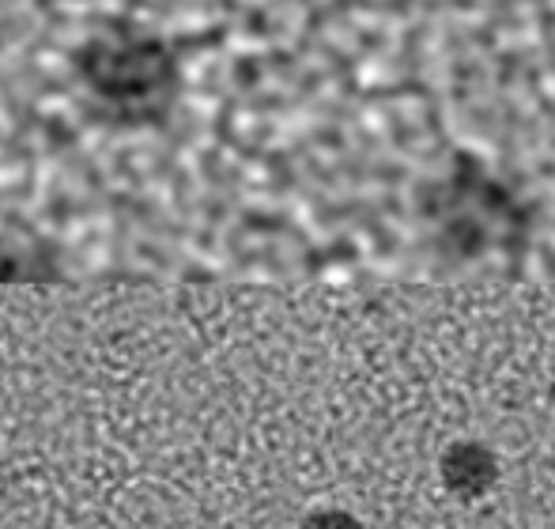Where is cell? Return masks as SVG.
Listing matches in <instances>:
<instances>
[{
  "label": "cell",
  "mask_w": 555,
  "mask_h": 529,
  "mask_svg": "<svg viewBox=\"0 0 555 529\" xmlns=\"http://www.w3.org/2000/svg\"><path fill=\"white\" fill-rule=\"evenodd\" d=\"M73 80L95 114L117 126H159L182 99L185 68L159 30L114 20L73 50Z\"/></svg>",
  "instance_id": "cell-1"
},
{
  "label": "cell",
  "mask_w": 555,
  "mask_h": 529,
  "mask_svg": "<svg viewBox=\"0 0 555 529\" xmlns=\"http://www.w3.org/2000/svg\"><path fill=\"white\" fill-rule=\"evenodd\" d=\"M499 473H503V465H499L495 450L480 439L450 442L439 457L442 488L461 503H476V500H483V495L495 492Z\"/></svg>",
  "instance_id": "cell-2"
},
{
  "label": "cell",
  "mask_w": 555,
  "mask_h": 529,
  "mask_svg": "<svg viewBox=\"0 0 555 529\" xmlns=\"http://www.w3.org/2000/svg\"><path fill=\"white\" fill-rule=\"evenodd\" d=\"M299 529H363V522H359V515H351L344 507H314L299 522Z\"/></svg>",
  "instance_id": "cell-3"
}]
</instances>
